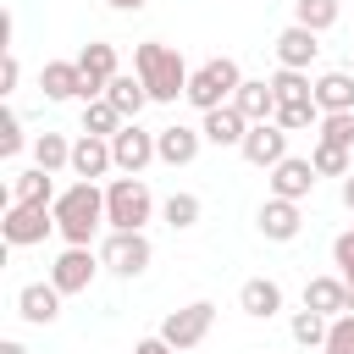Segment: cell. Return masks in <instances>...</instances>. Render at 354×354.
<instances>
[{
  "label": "cell",
  "instance_id": "cell-1",
  "mask_svg": "<svg viewBox=\"0 0 354 354\" xmlns=\"http://www.w3.org/2000/svg\"><path fill=\"white\" fill-rule=\"evenodd\" d=\"M133 72H138V83L149 88V100H160V105H171V100H183L188 94V66H183V55L171 50V44H160V39H144L138 50H133Z\"/></svg>",
  "mask_w": 354,
  "mask_h": 354
},
{
  "label": "cell",
  "instance_id": "cell-2",
  "mask_svg": "<svg viewBox=\"0 0 354 354\" xmlns=\"http://www.w3.org/2000/svg\"><path fill=\"white\" fill-rule=\"evenodd\" d=\"M105 227V188L94 183H72L55 194V232L77 249H88V238Z\"/></svg>",
  "mask_w": 354,
  "mask_h": 354
},
{
  "label": "cell",
  "instance_id": "cell-3",
  "mask_svg": "<svg viewBox=\"0 0 354 354\" xmlns=\"http://www.w3.org/2000/svg\"><path fill=\"white\" fill-rule=\"evenodd\" d=\"M243 88V72H238V61L232 55H210L205 66H194V77H188V105L205 116V111H221V105H232V94Z\"/></svg>",
  "mask_w": 354,
  "mask_h": 354
},
{
  "label": "cell",
  "instance_id": "cell-4",
  "mask_svg": "<svg viewBox=\"0 0 354 354\" xmlns=\"http://www.w3.org/2000/svg\"><path fill=\"white\" fill-rule=\"evenodd\" d=\"M149 216H155V199H149L144 177H111V188H105V227L111 232H144Z\"/></svg>",
  "mask_w": 354,
  "mask_h": 354
},
{
  "label": "cell",
  "instance_id": "cell-5",
  "mask_svg": "<svg viewBox=\"0 0 354 354\" xmlns=\"http://www.w3.org/2000/svg\"><path fill=\"white\" fill-rule=\"evenodd\" d=\"M0 232H6V243H11V249L44 243V238L55 232V205H6Z\"/></svg>",
  "mask_w": 354,
  "mask_h": 354
},
{
  "label": "cell",
  "instance_id": "cell-6",
  "mask_svg": "<svg viewBox=\"0 0 354 354\" xmlns=\"http://www.w3.org/2000/svg\"><path fill=\"white\" fill-rule=\"evenodd\" d=\"M210 321H216V304L210 299H194V304H183V310H171L166 321H160V337L183 354V348H194V343H205V332H210Z\"/></svg>",
  "mask_w": 354,
  "mask_h": 354
},
{
  "label": "cell",
  "instance_id": "cell-7",
  "mask_svg": "<svg viewBox=\"0 0 354 354\" xmlns=\"http://www.w3.org/2000/svg\"><path fill=\"white\" fill-rule=\"evenodd\" d=\"M77 66H83V105H88V100H105L111 77H122L116 44H83V50H77Z\"/></svg>",
  "mask_w": 354,
  "mask_h": 354
},
{
  "label": "cell",
  "instance_id": "cell-8",
  "mask_svg": "<svg viewBox=\"0 0 354 354\" xmlns=\"http://www.w3.org/2000/svg\"><path fill=\"white\" fill-rule=\"evenodd\" d=\"M111 155H116V171H122V177H138L149 160H160V155H155V133H144L138 122H127V127L111 138Z\"/></svg>",
  "mask_w": 354,
  "mask_h": 354
},
{
  "label": "cell",
  "instance_id": "cell-9",
  "mask_svg": "<svg viewBox=\"0 0 354 354\" xmlns=\"http://www.w3.org/2000/svg\"><path fill=\"white\" fill-rule=\"evenodd\" d=\"M149 254H155V249H149L144 232H111L105 249H100V260H105L116 277H138V271L149 266Z\"/></svg>",
  "mask_w": 354,
  "mask_h": 354
},
{
  "label": "cell",
  "instance_id": "cell-10",
  "mask_svg": "<svg viewBox=\"0 0 354 354\" xmlns=\"http://www.w3.org/2000/svg\"><path fill=\"white\" fill-rule=\"evenodd\" d=\"M94 271H100L94 249H77V243H66V249L55 254V266H50V282H55L61 293H88Z\"/></svg>",
  "mask_w": 354,
  "mask_h": 354
},
{
  "label": "cell",
  "instance_id": "cell-11",
  "mask_svg": "<svg viewBox=\"0 0 354 354\" xmlns=\"http://www.w3.org/2000/svg\"><path fill=\"white\" fill-rule=\"evenodd\" d=\"M238 149H243L249 166H266V171H271L277 160H288V133H282L277 122H249V133H243Z\"/></svg>",
  "mask_w": 354,
  "mask_h": 354
},
{
  "label": "cell",
  "instance_id": "cell-12",
  "mask_svg": "<svg viewBox=\"0 0 354 354\" xmlns=\"http://www.w3.org/2000/svg\"><path fill=\"white\" fill-rule=\"evenodd\" d=\"M310 188H315V166L310 160H299V155H288V160H277L271 166V199H310Z\"/></svg>",
  "mask_w": 354,
  "mask_h": 354
},
{
  "label": "cell",
  "instance_id": "cell-13",
  "mask_svg": "<svg viewBox=\"0 0 354 354\" xmlns=\"http://www.w3.org/2000/svg\"><path fill=\"white\" fill-rule=\"evenodd\" d=\"M61 299H66V293H61L55 282H28V288L17 293V315L33 321V326H50V321L61 315Z\"/></svg>",
  "mask_w": 354,
  "mask_h": 354
},
{
  "label": "cell",
  "instance_id": "cell-14",
  "mask_svg": "<svg viewBox=\"0 0 354 354\" xmlns=\"http://www.w3.org/2000/svg\"><path fill=\"white\" fill-rule=\"evenodd\" d=\"M199 144H205V133H199V127H183V122H171V127L155 133V155H160L166 166H188V160L199 155Z\"/></svg>",
  "mask_w": 354,
  "mask_h": 354
},
{
  "label": "cell",
  "instance_id": "cell-15",
  "mask_svg": "<svg viewBox=\"0 0 354 354\" xmlns=\"http://www.w3.org/2000/svg\"><path fill=\"white\" fill-rule=\"evenodd\" d=\"M116 166V155H111V138H94V133H83L77 144H72V171H77V183H94V177H105Z\"/></svg>",
  "mask_w": 354,
  "mask_h": 354
},
{
  "label": "cell",
  "instance_id": "cell-16",
  "mask_svg": "<svg viewBox=\"0 0 354 354\" xmlns=\"http://www.w3.org/2000/svg\"><path fill=\"white\" fill-rule=\"evenodd\" d=\"M299 227H304V216H299L293 199H266V205H260V232H266L271 243H293Z\"/></svg>",
  "mask_w": 354,
  "mask_h": 354
},
{
  "label": "cell",
  "instance_id": "cell-17",
  "mask_svg": "<svg viewBox=\"0 0 354 354\" xmlns=\"http://www.w3.org/2000/svg\"><path fill=\"white\" fill-rule=\"evenodd\" d=\"M304 310H315V315H343L348 310V282L343 277H310L304 282Z\"/></svg>",
  "mask_w": 354,
  "mask_h": 354
},
{
  "label": "cell",
  "instance_id": "cell-18",
  "mask_svg": "<svg viewBox=\"0 0 354 354\" xmlns=\"http://www.w3.org/2000/svg\"><path fill=\"white\" fill-rule=\"evenodd\" d=\"M315 39H321V33H310V28L288 22V28L277 33V61H282V66H293V72H304V66L315 61V50H321Z\"/></svg>",
  "mask_w": 354,
  "mask_h": 354
},
{
  "label": "cell",
  "instance_id": "cell-19",
  "mask_svg": "<svg viewBox=\"0 0 354 354\" xmlns=\"http://www.w3.org/2000/svg\"><path fill=\"white\" fill-rule=\"evenodd\" d=\"M39 88H44V100H83V66L77 61H44Z\"/></svg>",
  "mask_w": 354,
  "mask_h": 354
},
{
  "label": "cell",
  "instance_id": "cell-20",
  "mask_svg": "<svg viewBox=\"0 0 354 354\" xmlns=\"http://www.w3.org/2000/svg\"><path fill=\"white\" fill-rule=\"evenodd\" d=\"M199 133H205V144H216V149H227V144H243V133H249V122H243V111H238V105H221V111H205V122H199Z\"/></svg>",
  "mask_w": 354,
  "mask_h": 354
},
{
  "label": "cell",
  "instance_id": "cell-21",
  "mask_svg": "<svg viewBox=\"0 0 354 354\" xmlns=\"http://www.w3.org/2000/svg\"><path fill=\"white\" fill-rule=\"evenodd\" d=\"M238 310L254 315V321H271V315L282 310V288H277L271 277H249V282L238 288Z\"/></svg>",
  "mask_w": 354,
  "mask_h": 354
},
{
  "label": "cell",
  "instance_id": "cell-22",
  "mask_svg": "<svg viewBox=\"0 0 354 354\" xmlns=\"http://www.w3.org/2000/svg\"><path fill=\"white\" fill-rule=\"evenodd\" d=\"M315 105H321V116L354 111V72H321L315 77Z\"/></svg>",
  "mask_w": 354,
  "mask_h": 354
},
{
  "label": "cell",
  "instance_id": "cell-23",
  "mask_svg": "<svg viewBox=\"0 0 354 354\" xmlns=\"http://www.w3.org/2000/svg\"><path fill=\"white\" fill-rule=\"evenodd\" d=\"M105 100L116 105V116H122V122H138V111L149 105V88L138 83V72H122V77H111Z\"/></svg>",
  "mask_w": 354,
  "mask_h": 354
},
{
  "label": "cell",
  "instance_id": "cell-24",
  "mask_svg": "<svg viewBox=\"0 0 354 354\" xmlns=\"http://www.w3.org/2000/svg\"><path fill=\"white\" fill-rule=\"evenodd\" d=\"M232 105L243 111V122H271L277 116V94H271L266 77H243V88L232 94Z\"/></svg>",
  "mask_w": 354,
  "mask_h": 354
},
{
  "label": "cell",
  "instance_id": "cell-25",
  "mask_svg": "<svg viewBox=\"0 0 354 354\" xmlns=\"http://www.w3.org/2000/svg\"><path fill=\"white\" fill-rule=\"evenodd\" d=\"M11 205H55V177L44 166H28L11 177Z\"/></svg>",
  "mask_w": 354,
  "mask_h": 354
},
{
  "label": "cell",
  "instance_id": "cell-26",
  "mask_svg": "<svg viewBox=\"0 0 354 354\" xmlns=\"http://www.w3.org/2000/svg\"><path fill=\"white\" fill-rule=\"evenodd\" d=\"M33 166H44L50 177H55L61 166H72V144H66V133H39V138H33Z\"/></svg>",
  "mask_w": 354,
  "mask_h": 354
},
{
  "label": "cell",
  "instance_id": "cell-27",
  "mask_svg": "<svg viewBox=\"0 0 354 354\" xmlns=\"http://www.w3.org/2000/svg\"><path fill=\"white\" fill-rule=\"evenodd\" d=\"M271 94H277V105H293V100H315V83H310V72L277 66V77H271Z\"/></svg>",
  "mask_w": 354,
  "mask_h": 354
},
{
  "label": "cell",
  "instance_id": "cell-28",
  "mask_svg": "<svg viewBox=\"0 0 354 354\" xmlns=\"http://www.w3.org/2000/svg\"><path fill=\"white\" fill-rule=\"evenodd\" d=\"M122 127H127V122L116 116L111 100H88V105H83V133H94V138H116Z\"/></svg>",
  "mask_w": 354,
  "mask_h": 354
},
{
  "label": "cell",
  "instance_id": "cell-29",
  "mask_svg": "<svg viewBox=\"0 0 354 354\" xmlns=\"http://www.w3.org/2000/svg\"><path fill=\"white\" fill-rule=\"evenodd\" d=\"M337 0H293V22L299 28H310V33H326L332 22H337Z\"/></svg>",
  "mask_w": 354,
  "mask_h": 354
},
{
  "label": "cell",
  "instance_id": "cell-30",
  "mask_svg": "<svg viewBox=\"0 0 354 354\" xmlns=\"http://www.w3.org/2000/svg\"><path fill=\"white\" fill-rule=\"evenodd\" d=\"M326 315H315V310H293V321H288V332H293V343H304V348H326Z\"/></svg>",
  "mask_w": 354,
  "mask_h": 354
},
{
  "label": "cell",
  "instance_id": "cell-31",
  "mask_svg": "<svg viewBox=\"0 0 354 354\" xmlns=\"http://www.w3.org/2000/svg\"><path fill=\"white\" fill-rule=\"evenodd\" d=\"M282 133H299V127H321V105L315 100H293V105H277V116H271Z\"/></svg>",
  "mask_w": 354,
  "mask_h": 354
},
{
  "label": "cell",
  "instance_id": "cell-32",
  "mask_svg": "<svg viewBox=\"0 0 354 354\" xmlns=\"http://www.w3.org/2000/svg\"><path fill=\"white\" fill-rule=\"evenodd\" d=\"M310 166H315V177H348V171H354L348 149H337V144H321V138H315V149H310Z\"/></svg>",
  "mask_w": 354,
  "mask_h": 354
},
{
  "label": "cell",
  "instance_id": "cell-33",
  "mask_svg": "<svg viewBox=\"0 0 354 354\" xmlns=\"http://www.w3.org/2000/svg\"><path fill=\"white\" fill-rule=\"evenodd\" d=\"M160 216H166L177 232H183V227H194V221H199V194H171V199L160 205Z\"/></svg>",
  "mask_w": 354,
  "mask_h": 354
},
{
  "label": "cell",
  "instance_id": "cell-34",
  "mask_svg": "<svg viewBox=\"0 0 354 354\" xmlns=\"http://www.w3.org/2000/svg\"><path fill=\"white\" fill-rule=\"evenodd\" d=\"M321 144H337V149H354V111H337V116H321Z\"/></svg>",
  "mask_w": 354,
  "mask_h": 354
},
{
  "label": "cell",
  "instance_id": "cell-35",
  "mask_svg": "<svg viewBox=\"0 0 354 354\" xmlns=\"http://www.w3.org/2000/svg\"><path fill=\"white\" fill-rule=\"evenodd\" d=\"M326 354H354V315H332V326H326Z\"/></svg>",
  "mask_w": 354,
  "mask_h": 354
},
{
  "label": "cell",
  "instance_id": "cell-36",
  "mask_svg": "<svg viewBox=\"0 0 354 354\" xmlns=\"http://www.w3.org/2000/svg\"><path fill=\"white\" fill-rule=\"evenodd\" d=\"M22 149V122L17 111H0V155H17Z\"/></svg>",
  "mask_w": 354,
  "mask_h": 354
},
{
  "label": "cell",
  "instance_id": "cell-37",
  "mask_svg": "<svg viewBox=\"0 0 354 354\" xmlns=\"http://www.w3.org/2000/svg\"><path fill=\"white\" fill-rule=\"evenodd\" d=\"M332 260H337V271H343V282L354 288V232H343V238L332 243Z\"/></svg>",
  "mask_w": 354,
  "mask_h": 354
},
{
  "label": "cell",
  "instance_id": "cell-38",
  "mask_svg": "<svg viewBox=\"0 0 354 354\" xmlns=\"http://www.w3.org/2000/svg\"><path fill=\"white\" fill-rule=\"evenodd\" d=\"M17 83H22V66H17V55L6 50V61H0V94H11Z\"/></svg>",
  "mask_w": 354,
  "mask_h": 354
},
{
  "label": "cell",
  "instance_id": "cell-39",
  "mask_svg": "<svg viewBox=\"0 0 354 354\" xmlns=\"http://www.w3.org/2000/svg\"><path fill=\"white\" fill-rule=\"evenodd\" d=\"M133 354H177V348H171V343H166V337H160V332H155V337H144V343H138V348H133Z\"/></svg>",
  "mask_w": 354,
  "mask_h": 354
},
{
  "label": "cell",
  "instance_id": "cell-40",
  "mask_svg": "<svg viewBox=\"0 0 354 354\" xmlns=\"http://www.w3.org/2000/svg\"><path fill=\"white\" fill-rule=\"evenodd\" d=\"M105 6H116V11H144L149 0H105Z\"/></svg>",
  "mask_w": 354,
  "mask_h": 354
},
{
  "label": "cell",
  "instance_id": "cell-41",
  "mask_svg": "<svg viewBox=\"0 0 354 354\" xmlns=\"http://www.w3.org/2000/svg\"><path fill=\"white\" fill-rule=\"evenodd\" d=\"M343 205H348V210H354V171H348V177H343Z\"/></svg>",
  "mask_w": 354,
  "mask_h": 354
},
{
  "label": "cell",
  "instance_id": "cell-42",
  "mask_svg": "<svg viewBox=\"0 0 354 354\" xmlns=\"http://www.w3.org/2000/svg\"><path fill=\"white\" fill-rule=\"evenodd\" d=\"M0 354H28V348H22L17 337H6V343H0Z\"/></svg>",
  "mask_w": 354,
  "mask_h": 354
},
{
  "label": "cell",
  "instance_id": "cell-43",
  "mask_svg": "<svg viewBox=\"0 0 354 354\" xmlns=\"http://www.w3.org/2000/svg\"><path fill=\"white\" fill-rule=\"evenodd\" d=\"M343 315H354V288H348V310H343Z\"/></svg>",
  "mask_w": 354,
  "mask_h": 354
},
{
  "label": "cell",
  "instance_id": "cell-44",
  "mask_svg": "<svg viewBox=\"0 0 354 354\" xmlns=\"http://www.w3.org/2000/svg\"><path fill=\"white\" fill-rule=\"evenodd\" d=\"M348 232H354V227H348Z\"/></svg>",
  "mask_w": 354,
  "mask_h": 354
}]
</instances>
